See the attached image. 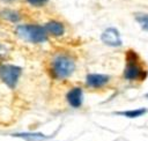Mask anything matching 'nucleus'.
Listing matches in <instances>:
<instances>
[{
	"label": "nucleus",
	"instance_id": "obj_1",
	"mask_svg": "<svg viewBox=\"0 0 148 141\" xmlns=\"http://www.w3.org/2000/svg\"><path fill=\"white\" fill-rule=\"evenodd\" d=\"M126 64L123 76L127 81H143L148 75V70L143 67L140 55L134 50L126 51Z\"/></svg>",
	"mask_w": 148,
	"mask_h": 141
},
{
	"label": "nucleus",
	"instance_id": "obj_2",
	"mask_svg": "<svg viewBox=\"0 0 148 141\" xmlns=\"http://www.w3.org/2000/svg\"><path fill=\"white\" fill-rule=\"evenodd\" d=\"M75 70V61L67 54H56L50 64V72L53 77L64 80L69 77Z\"/></svg>",
	"mask_w": 148,
	"mask_h": 141
},
{
	"label": "nucleus",
	"instance_id": "obj_3",
	"mask_svg": "<svg viewBox=\"0 0 148 141\" xmlns=\"http://www.w3.org/2000/svg\"><path fill=\"white\" fill-rule=\"evenodd\" d=\"M15 34L18 38L34 43V44H40L45 43L47 40V32L44 29V27L37 25V24H21L17 25L15 29Z\"/></svg>",
	"mask_w": 148,
	"mask_h": 141
},
{
	"label": "nucleus",
	"instance_id": "obj_4",
	"mask_svg": "<svg viewBox=\"0 0 148 141\" xmlns=\"http://www.w3.org/2000/svg\"><path fill=\"white\" fill-rule=\"evenodd\" d=\"M22 74V68L16 65L12 64H5L0 65V80L8 87V88H15L20 76Z\"/></svg>",
	"mask_w": 148,
	"mask_h": 141
},
{
	"label": "nucleus",
	"instance_id": "obj_5",
	"mask_svg": "<svg viewBox=\"0 0 148 141\" xmlns=\"http://www.w3.org/2000/svg\"><path fill=\"white\" fill-rule=\"evenodd\" d=\"M101 40L105 45L111 46V47H118V46H121V44H123V40H121V37H120L119 31L116 28H113V27L106 28L102 32Z\"/></svg>",
	"mask_w": 148,
	"mask_h": 141
},
{
	"label": "nucleus",
	"instance_id": "obj_6",
	"mask_svg": "<svg viewBox=\"0 0 148 141\" xmlns=\"http://www.w3.org/2000/svg\"><path fill=\"white\" fill-rule=\"evenodd\" d=\"M110 81V76L108 74H99V73H90L86 76V84L89 88H102L108 84Z\"/></svg>",
	"mask_w": 148,
	"mask_h": 141
},
{
	"label": "nucleus",
	"instance_id": "obj_7",
	"mask_svg": "<svg viewBox=\"0 0 148 141\" xmlns=\"http://www.w3.org/2000/svg\"><path fill=\"white\" fill-rule=\"evenodd\" d=\"M66 101L74 109L80 107L83 103V91H82V89L80 87H74V88L69 89L68 92L66 94Z\"/></svg>",
	"mask_w": 148,
	"mask_h": 141
},
{
	"label": "nucleus",
	"instance_id": "obj_8",
	"mask_svg": "<svg viewBox=\"0 0 148 141\" xmlns=\"http://www.w3.org/2000/svg\"><path fill=\"white\" fill-rule=\"evenodd\" d=\"M44 29L46 30L47 34L54 36V37H60L65 34V27L61 22L56 21V20H51L49 22L45 23Z\"/></svg>",
	"mask_w": 148,
	"mask_h": 141
},
{
	"label": "nucleus",
	"instance_id": "obj_9",
	"mask_svg": "<svg viewBox=\"0 0 148 141\" xmlns=\"http://www.w3.org/2000/svg\"><path fill=\"white\" fill-rule=\"evenodd\" d=\"M12 135L16 138H21L25 141H44L45 139H47L46 135L39 132H22V133H15Z\"/></svg>",
	"mask_w": 148,
	"mask_h": 141
},
{
	"label": "nucleus",
	"instance_id": "obj_10",
	"mask_svg": "<svg viewBox=\"0 0 148 141\" xmlns=\"http://www.w3.org/2000/svg\"><path fill=\"white\" fill-rule=\"evenodd\" d=\"M146 112H147V109H146V107H140V109H134V110L120 111V112H117V114L124 116V117L130 118V119H135V118H139V117L143 116Z\"/></svg>",
	"mask_w": 148,
	"mask_h": 141
},
{
	"label": "nucleus",
	"instance_id": "obj_11",
	"mask_svg": "<svg viewBox=\"0 0 148 141\" xmlns=\"http://www.w3.org/2000/svg\"><path fill=\"white\" fill-rule=\"evenodd\" d=\"M0 15L2 18H5L6 21H9V22H18L21 20L20 13L15 9H3V10H1Z\"/></svg>",
	"mask_w": 148,
	"mask_h": 141
},
{
	"label": "nucleus",
	"instance_id": "obj_12",
	"mask_svg": "<svg viewBox=\"0 0 148 141\" xmlns=\"http://www.w3.org/2000/svg\"><path fill=\"white\" fill-rule=\"evenodd\" d=\"M136 22L140 24L141 29L145 31H148V14H136L135 15Z\"/></svg>",
	"mask_w": 148,
	"mask_h": 141
},
{
	"label": "nucleus",
	"instance_id": "obj_13",
	"mask_svg": "<svg viewBox=\"0 0 148 141\" xmlns=\"http://www.w3.org/2000/svg\"><path fill=\"white\" fill-rule=\"evenodd\" d=\"M25 1L34 7H43L49 2V0H25Z\"/></svg>",
	"mask_w": 148,
	"mask_h": 141
},
{
	"label": "nucleus",
	"instance_id": "obj_14",
	"mask_svg": "<svg viewBox=\"0 0 148 141\" xmlns=\"http://www.w3.org/2000/svg\"><path fill=\"white\" fill-rule=\"evenodd\" d=\"M0 1H5V2H13L15 0H0Z\"/></svg>",
	"mask_w": 148,
	"mask_h": 141
},
{
	"label": "nucleus",
	"instance_id": "obj_15",
	"mask_svg": "<svg viewBox=\"0 0 148 141\" xmlns=\"http://www.w3.org/2000/svg\"><path fill=\"white\" fill-rule=\"evenodd\" d=\"M146 97H147V98H148V92H147V94H146Z\"/></svg>",
	"mask_w": 148,
	"mask_h": 141
}]
</instances>
